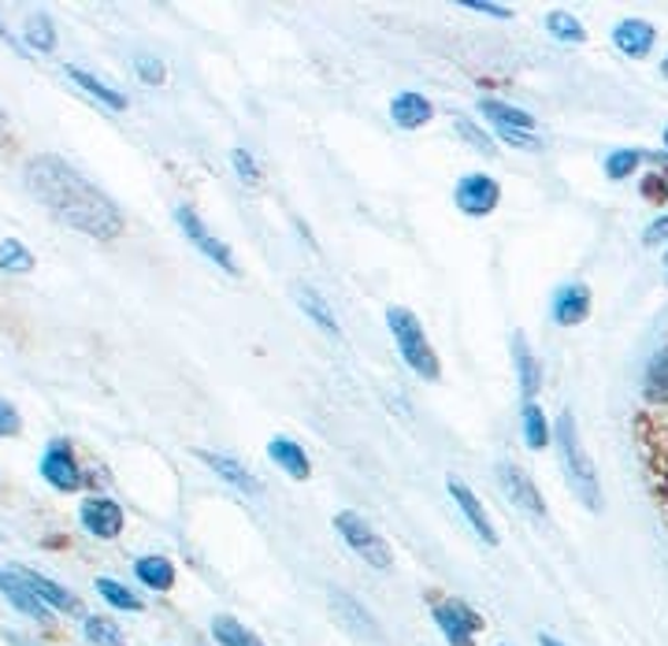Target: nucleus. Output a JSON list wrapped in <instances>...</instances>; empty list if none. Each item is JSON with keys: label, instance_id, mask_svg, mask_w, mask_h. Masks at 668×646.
Masks as SVG:
<instances>
[{"label": "nucleus", "instance_id": "f257e3e1", "mask_svg": "<svg viewBox=\"0 0 668 646\" xmlns=\"http://www.w3.org/2000/svg\"><path fill=\"white\" fill-rule=\"evenodd\" d=\"M23 183L63 227L79 230V235L109 242L123 230L120 205H115L101 186H93L79 167L60 161V156H52V153L34 156V161L27 164Z\"/></svg>", "mask_w": 668, "mask_h": 646}, {"label": "nucleus", "instance_id": "f03ea898", "mask_svg": "<svg viewBox=\"0 0 668 646\" xmlns=\"http://www.w3.org/2000/svg\"><path fill=\"white\" fill-rule=\"evenodd\" d=\"M554 442L561 450V464H565V475L572 483V491L583 498V505L587 510H598L602 498H598V475H594V464L587 458V450H583L579 442V428H576V417H572V409H565L554 423Z\"/></svg>", "mask_w": 668, "mask_h": 646}, {"label": "nucleus", "instance_id": "7ed1b4c3", "mask_svg": "<svg viewBox=\"0 0 668 646\" xmlns=\"http://www.w3.org/2000/svg\"><path fill=\"white\" fill-rule=\"evenodd\" d=\"M387 327H390V335H394L398 353L405 357V365L417 376L428 379V383H434V379L442 376V365H439V357H434L431 338H428V331H423V324L405 309V305H390Z\"/></svg>", "mask_w": 668, "mask_h": 646}, {"label": "nucleus", "instance_id": "20e7f679", "mask_svg": "<svg viewBox=\"0 0 668 646\" xmlns=\"http://www.w3.org/2000/svg\"><path fill=\"white\" fill-rule=\"evenodd\" d=\"M335 532L342 535L346 546L353 550L357 557H364L371 568H390V565H394V554H390L387 539L379 535L360 513H353V510L335 513Z\"/></svg>", "mask_w": 668, "mask_h": 646}, {"label": "nucleus", "instance_id": "39448f33", "mask_svg": "<svg viewBox=\"0 0 668 646\" xmlns=\"http://www.w3.org/2000/svg\"><path fill=\"white\" fill-rule=\"evenodd\" d=\"M434 624H439V632L445 635V643L450 646H475V632L483 628V617L475 613L469 602L461 598H445V602H434L431 609Z\"/></svg>", "mask_w": 668, "mask_h": 646}, {"label": "nucleus", "instance_id": "423d86ee", "mask_svg": "<svg viewBox=\"0 0 668 646\" xmlns=\"http://www.w3.org/2000/svg\"><path fill=\"white\" fill-rule=\"evenodd\" d=\"M175 224L183 227V235L194 242V246L205 253V257L212 260V264H219L223 271L227 275H238V260H235V253H230V246L227 242H219L216 235H212V230L201 224V216L189 205H178L175 208Z\"/></svg>", "mask_w": 668, "mask_h": 646}, {"label": "nucleus", "instance_id": "0eeeda50", "mask_svg": "<svg viewBox=\"0 0 668 646\" xmlns=\"http://www.w3.org/2000/svg\"><path fill=\"white\" fill-rule=\"evenodd\" d=\"M41 475H45L49 486H56L63 494H74L82 486V469L74 464V450L71 442L52 439L45 453H41Z\"/></svg>", "mask_w": 668, "mask_h": 646}, {"label": "nucleus", "instance_id": "6e6552de", "mask_svg": "<svg viewBox=\"0 0 668 646\" xmlns=\"http://www.w3.org/2000/svg\"><path fill=\"white\" fill-rule=\"evenodd\" d=\"M453 201H458V208L464 216H491L497 208V201H502V186H497L491 175L475 172V175L461 178L458 189H453Z\"/></svg>", "mask_w": 668, "mask_h": 646}, {"label": "nucleus", "instance_id": "1a4fd4ad", "mask_svg": "<svg viewBox=\"0 0 668 646\" xmlns=\"http://www.w3.org/2000/svg\"><path fill=\"white\" fill-rule=\"evenodd\" d=\"M497 480H502L505 494L513 498V502L520 505V510H527L532 516H538V521H546V502L543 494H538V486L532 483V475H527L524 469H516V464H497Z\"/></svg>", "mask_w": 668, "mask_h": 646}, {"label": "nucleus", "instance_id": "9d476101", "mask_svg": "<svg viewBox=\"0 0 668 646\" xmlns=\"http://www.w3.org/2000/svg\"><path fill=\"white\" fill-rule=\"evenodd\" d=\"M79 516H82V527H86L93 539H115L123 532V510L112 498H86Z\"/></svg>", "mask_w": 668, "mask_h": 646}, {"label": "nucleus", "instance_id": "9b49d317", "mask_svg": "<svg viewBox=\"0 0 668 646\" xmlns=\"http://www.w3.org/2000/svg\"><path fill=\"white\" fill-rule=\"evenodd\" d=\"M549 316L557 327H576L590 316V290L583 283H565L549 301Z\"/></svg>", "mask_w": 668, "mask_h": 646}, {"label": "nucleus", "instance_id": "f8f14e48", "mask_svg": "<svg viewBox=\"0 0 668 646\" xmlns=\"http://www.w3.org/2000/svg\"><path fill=\"white\" fill-rule=\"evenodd\" d=\"M23 584L34 591L38 595V602H45L49 609H63V613H82V606H79V598L71 595L68 587H60L56 580H49V576H41V572H34V568H23V565H16L12 568Z\"/></svg>", "mask_w": 668, "mask_h": 646}, {"label": "nucleus", "instance_id": "ddd939ff", "mask_svg": "<svg viewBox=\"0 0 668 646\" xmlns=\"http://www.w3.org/2000/svg\"><path fill=\"white\" fill-rule=\"evenodd\" d=\"M654 41H657V30L654 23H646V19H620V23L613 27V45L631 60H643L646 52L654 49Z\"/></svg>", "mask_w": 668, "mask_h": 646}, {"label": "nucleus", "instance_id": "4468645a", "mask_svg": "<svg viewBox=\"0 0 668 646\" xmlns=\"http://www.w3.org/2000/svg\"><path fill=\"white\" fill-rule=\"evenodd\" d=\"M513 368H516V379H520V394H524V401H535L538 387H543V365L535 361L524 331H513Z\"/></svg>", "mask_w": 668, "mask_h": 646}, {"label": "nucleus", "instance_id": "2eb2a0df", "mask_svg": "<svg viewBox=\"0 0 668 646\" xmlns=\"http://www.w3.org/2000/svg\"><path fill=\"white\" fill-rule=\"evenodd\" d=\"M445 486H450L453 502L461 505L464 521L472 524V532L480 535L486 546H497V532H494V527H491V516H486V510H483V502H480V498H475V494L469 491V486L461 483V480H453V475H450V483H445Z\"/></svg>", "mask_w": 668, "mask_h": 646}, {"label": "nucleus", "instance_id": "dca6fc26", "mask_svg": "<svg viewBox=\"0 0 668 646\" xmlns=\"http://www.w3.org/2000/svg\"><path fill=\"white\" fill-rule=\"evenodd\" d=\"M0 595H4L12 606L19 609V613H27V617H34V621H41V624H49L52 621V613H49V606L45 602H38V595L30 591L23 580L16 576L12 568L8 572H0Z\"/></svg>", "mask_w": 668, "mask_h": 646}, {"label": "nucleus", "instance_id": "f3484780", "mask_svg": "<svg viewBox=\"0 0 668 646\" xmlns=\"http://www.w3.org/2000/svg\"><path fill=\"white\" fill-rule=\"evenodd\" d=\"M197 458L205 461L216 475H223L230 486H238L241 494H260V480L246 469V464H238L235 458H227V453H212V450H197Z\"/></svg>", "mask_w": 668, "mask_h": 646}, {"label": "nucleus", "instance_id": "a211bd4d", "mask_svg": "<svg viewBox=\"0 0 668 646\" xmlns=\"http://www.w3.org/2000/svg\"><path fill=\"white\" fill-rule=\"evenodd\" d=\"M434 115V104L423 98V93H398L394 101H390V120L401 131H417V126L431 123Z\"/></svg>", "mask_w": 668, "mask_h": 646}, {"label": "nucleus", "instance_id": "6ab92c4d", "mask_svg": "<svg viewBox=\"0 0 668 646\" xmlns=\"http://www.w3.org/2000/svg\"><path fill=\"white\" fill-rule=\"evenodd\" d=\"M294 301L301 305L305 309V316L320 327V331H327V335H335V338H342V327H338V320H335V312H331V305H327L320 294L312 290V286H305V283H297L294 286Z\"/></svg>", "mask_w": 668, "mask_h": 646}, {"label": "nucleus", "instance_id": "aec40b11", "mask_svg": "<svg viewBox=\"0 0 668 646\" xmlns=\"http://www.w3.org/2000/svg\"><path fill=\"white\" fill-rule=\"evenodd\" d=\"M268 458L279 464L286 475H294V480H309V472H312L309 453L297 447L294 439H271L268 442Z\"/></svg>", "mask_w": 668, "mask_h": 646}, {"label": "nucleus", "instance_id": "412c9836", "mask_svg": "<svg viewBox=\"0 0 668 646\" xmlns=\"http://www.w3.org/2000/svg\"><path fill=\"white\" fill-rule=\"evenodd\" d=\"M63 75H68L79 90H86L93 101H101L104 109H112V112H123V109H126V98H123V93L112 90V86H104V82H101L97 75H90V71H82V68H74V63H68V68H63Z\"/></svg>", "mask_w": 668, "mask_h": 646}, {"label": "nucleus", "instance_id": "4be33fe9", "mask_svg": "<svg viewBox=\"0 0 668 646\" xmlns=\"http://www.w3.org/2000/svg\"><path fill=\"white\" fill-rule=\"evenodd\" d=\"M134 576L142 580L145 587H153V591H172L175 587V565L167 557H161V554L137 557Z\"/></svg>", "mask_w": 668, "mask_h": 646}, {"label": "nucleus", "instance_id": "5701e85b", "mask_svg": "<svg viewBox=\"0 0 668 646\" xmlns=\"http://www.w3.org/2000/svg\"><path fill=\"white\" fill-rule=\"evenodd\" d=\"M520 423H524V442L527 450H543L549 447V439H554V431H549V420L538 401H524V412H520Z\"/></svg>", "mask_w": 668, "mask_h": 646}, {"label": "nucleus", "instance_id": "b1692460", "mask_svg": "<svg viewBox=\"0 0 668 646\" xmlns=\"http://www.w3.org/2000/svg\"><path fill=\"white\" fill-rule=\"evenodd\" d=\"M212 639L219 646H264L257 632H249L246 624L227 617V613H219V617L212 621Z\"/></svg>", "mask_w": 668, "mask_h": 646}, {"label": "nucleus", "instance_id": "393cba45", "mask_svg": "<svg viewBox=\"0 0 668 646\" xmlns=\"http://www.w3.org/2000/svg\"><path fill=\"white\" fill-rule=\"evenodd\" d=\"M480 109H483V115L491 120L497 131L502 126H513V131H535V120L527 112H520V109H513V104H502V101H480Z\"/></svg>", "mask_w": 668, "mask_h": 646}, {"label": "nucleus", "instance_id": "a878e982", "mask_svg": "<svg viewBox=\"0 0 668 646\" xmlns=\"http://www.w3.org/2000/svg\"><path fill=\"white\" fill-rule=\"evenodd\" d=\"M97 595H101L104 602H109L112 609L142 613V598H137L126 584H120V580H112V576H97Z\"/></svg>", "mask_w": 668, "mask_h": 646}, {"label": "nucleus", "instance_id": "bb28decb", "mask_svg": "<svg viewBox=\"0 0 668 646\" xmlns=\"http://www.w3.org/2000/svg\"><path fill=\"white\" fill-rule=\"evenodd\" d=\"M23 38H27V45L30 49H38V52H52L56 49V23L45 16V12H38V16H30L27 19V27H23Z\"/></svg>", "mask_w": 668, "mask_h": 646}, {"label": "nucleus", "instance_id": "cd10ccee", "mask_svg": "<svg viewBox=\"0 0 668 646\" xmlns=\"http://www.w3.org/2000/svg\"><path fill=\"white\" fill-rule=\"evenodd\" d=\"M646 398L668 401V346L657 349L650 368H646Z\"/></svg>", "mask_w": 668, "mask_h": 646}, {"label": "nucleus", "instance_id": "c85d7f7f", "mask_svg": "<svg viewBox=\"0 0 668 646\" xmlns=\"http://www.w3.org/2000/svg\"><path fill=\"white\" fill-rule=\"evenodd\" d=\"M0 271H34V253L19 238L0 242Z\"/></svg>", "mask_w": 668, "mask_h": 646}, {"label": "nucleus", "instance_id": "c756f323", "mask_svg": "<svg viewBox=\"0 0 668 646\" xmlns=\"http://www.w3.org/2000/svg\"><path fill=\"white\" fill-rule=\"evenodd\" d=\"M546 30L554 34L557 41H568V45H579V41H587V30L576 16H565V12H549L546 16Z\"/></svg>", "mask_w": 668, "mask_h": 646}, {"label": "nucleus", "instance_id": "7c9ffc66", "mask_svg": "<svg viewBox=\"0 0 668 646\" xmlns=\"http://www.w3.org/2000/svg\"><path fill=\"white\" fill-rule=\"evenodd\" d=\"M82 632H86V639L93 646H126L123 632L115 628L109 617H86V621H82Z\"/></svg>", "mask_w": 668, "mask_h": 646}, {"label": "nucleus", "instance_id": "2f4dec72", "mask_svg": "<svg viewBox=\"0 0 668 646\" xmlns=\"http://www.w3.org/2000/svg\"><path fill=\"white\" fill-rule=\"evenodd\" d=\"M453 131H458L464 142L472 145L475 153H483V156H497V145H494V137L491 134H483V126H475L469 115H458L453 120Z\"/></svg>", "mask_w": 668, "mask_h": 646}, {"label": "nucleus", "instance_id": "473e14b6", "mask_svg": "<svg viewBox=\"0 0 668 646\" xmlns=\"http://www.w3.org/2000/svg\"><path fill=\"white\" fill-rule=\"evenodd\" d=\"M639 164H643V153H639V150H613L602 167H606V178L620 183V178H631L635 167H639Z\"/></svg>", "mask_w": 668, "mask_h": 646}, {"label": "nucleus", "instance_id": "72a5a7b5", "mask_svg": "<svg viewBox=\"0 0 668 646\" xmlns=\"http://www.w3.org/2000/svg\"><path fill=\"white\" fill-rule=\"evenodd\" d=\"M331 602H335L338 609L346 613V617H349V624H353L357 632H368V635H376V624H371L368 609H360V602H353V598H349V595H342V591H335V595H331Z\"/></svg>", "mask_w": 668, "mask_h": 646}, {"label": "nucleus", "instance_id": "f704fd0d", "mask_svg": "<svg viewBox=\"0 0 668 646\" xmlns=\"http://www.w3.org/2000/svg\"><path fill=\"white\" fill-rule=\"evenodd\" d=\"M134 71H137V79L148 82V86H161L164 75H167L164 63L156 60V57H148V52H137V57H134Z\"/></svg>", "mask_w": 668, "mask_h": 646}, {"label": "nucleus", "instance_id": "c9c22d12", "mask_svg": "<svg viewBox=\"0 0 668 646\" xmlns=\"http://www.w3.org/2000/svg\"><path fill=\"white\" fill-rule=\"evenodd\" d=\"M230 164H235L238 178H246V183H260V167H257V161H253V153L235 150L230 153Z\"/></svg>", "mask_w": 668, "mask_h": 646}, {"label": "nucleus", "instance_id": "e433bc0d", "mask_svg": "<svg viewBox=\"0 0 668 646\" xmlns=\"http://www.w3.org/2000/svg\"><path fill=\"white\" fill-rule=\"evenodd\" d=\"M23 431V417L16 412V406H8V401H0V439L8 435H19Z\"/></svg>", "mask_w": 668, "mask_h": 646}, {"label": "nucleus", "instance_id": "4c0bfd02", "mask_svg": "<svg viewBox=\"0 0 668 646\" xmlns=\"http://www.w3.org/2000/svg\"><path fill=\"white\" fill-rule=\"evenodd\" d=\"M469 12H480V16H491V19H513V8L505 4H494V0H461Z\"/></svg>", "mask_w": 668, "mask_h": 646}, {"label": "nucleus", "instance_id": "58836bf2", "mask_svg": "<svg viewBox=\"0 0 668 646\" xmlns=\"http://www.w3.org/2000/svg\"><path fill=\"white\" fill-rule=\"evenodd\" d=\"M643 242L646 246H661V242H668V216H661V219H654L650 227H646V235H643Z\"/></svg>", "mask_w": 668, "mask_h": 646}, {"label": "nucleus", "instance_id": "ea45409f", "mask_svg": "<svg viewBox=\"0 0 668 646\" xmlns=\"http://www.w3.org/2000/svg\"><path fill=\"white\" fill-rule=\"evenodd\" d=\"M4 639L12 643V646H38V643H30L27 635H19V632H4Z\"/></svg>", "mask_w": 668, "mask_h": 646}, {"label": "nucleus", "instance_id": "a19ab883", "mask_svg": "<svg viewBox=\"0 0 668 646\" xmlns=\"http://www.w3.org/2000/svg\"><path fill=\"white\" fill-rule=\"evenodd\" d=\"M538 643H543V646H565L561 639H554V635H543V639H538Z\"/></svg>", "mask_w": 668, "mask_h": 646}, {"label": "nucleus", "instance_id": "79ce46f5", "mask_svg": "<svg viewBox=\"0 0 668 646\" xmlns=\"http://www.w3.org/2000/svg\"><path fill=\"white\" fill-rule=\"evenodd\" d=\"M657 189H661V194L668 197V178H657Z\"/></svg>", "mask_w": 668, "mask_h": 646}, {"label": "nucleus", "instance_id": "37998d69", "mask_svg": "<svg viewBox=\"0 0 668 646\" xmlns=\"http://www.w3.org/2000/svg\"><path fill=\"white\" fill-rule=\"evenodd\" d=\"M0 38H4L8 45H12V34H8V27H0Z\"/></svg>", "mask_w": 668, "mask_h": 646}, {"label": "nucleus", "instance_id": "c03bdc74", "mask_svg": "<svg viewBox=\"0 0 668 646\" xmlns=\"http://www.w3.org/2000/svg\"><path fill=\"white\" fill-rule=\"evenodd\" d=\"M661 75L668 79V57H665V63H661Z\"/></svg>", "mask_w": 668, "mask_h": 646}, {"label": "nucleus", "instance_id": "a18cd8bd", "mask_svg": "<svg viewBox=\"0 0 668 646\" xmlns=\"http://www.w3.org/2000/svg\"><path fill=\"white\" fill-rule=\"evenodd\" d=\"M661 142H665V150H668V126H665V134H661Z\"/></svg>", "mask_w": 668, "mask_h": 646}, {"label": "nucleus", "instance_id": "49530a36", "mask_svg": "<svg viewBox=\"0 0 668 646\" xmlns=\"http://www.w3.org/2000/svg\"><path fill=\"white\" fill-rule=\"evenodd\" d=\"M0 120H4V112H0Z\"/></svg>", "mask_w": 668, "mask_h": 646}, {"label": "nucleus", "instance_id": "de8ad7c7", "mask_svg": "<svg viewBox=\"0 0 668 646\" xmlns=\"http://www.w3.org/2000/svg\"><path fill=\"white\" fill-rule=\"evenodd\" d=\"M665 260H668V257H665Z\"/></svg>", "mask_w": 668, "mask_h": 646}]
</instances>
